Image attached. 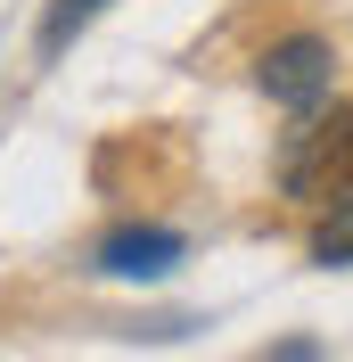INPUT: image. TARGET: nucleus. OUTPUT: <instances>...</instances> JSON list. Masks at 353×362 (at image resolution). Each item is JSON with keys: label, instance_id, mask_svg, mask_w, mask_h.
<instances>
[{"label": "nucleus", "instance_id": "nucleus-1", "mask_svg": "<svg viewBox=\"0 0 353 362\" xmlns=\"http://www.w3.org/2000/svg\"><path fill=\"white\" fill-rule=\"evenodd\" d=\"M271 173H280V189H287L296 206H329L337 189H353V107L304 115V124L280 140Z\"/></svg>", "mask_w": 353, "mask_h": 362}, {"label": "nucleus", "instance_id": "nucleus-2", "mask_svg": "<svg viewBox=\"0 0 353 362\" xmlns=\"http://www.w3.org/2000/svg\"><path fill=\"white\" fill-rule=\"evenodd\" d=\"M255 83H263V99H280V107L312 115L321 99H329V83H337V49L321 42V33H287V42H271V49H263Z\"/></svg>", "mask_w": 353, "mask_h": 362}, {"label": "nucleus", "instance_id": "nucleus-3", "mask_svg": "<svg viewBox=\"0 0 353 362\" xmlns=\"http://www.w3.org/2000/svg\"><path fill=\"white\" fill-rule=\"evenodd\" d=\"M173 264H181V230H164V223H124L99 239V272L107 280H164Z\"/></svg>", "mask_w": 353, "mask_h": 362}, {"label": "nucleus", "instance_id": "nucleus-4", "mask_svg": "<svg viewBox=\"0 0 353 362\" xmlns=\"http://www.w3.org/2000/svg\"><path fill=\"white\" fill-rule=\"evenodd\" d=\"M312 264L321 272H353V189H337L329 214L312 223Z\"/></svg>", "mask_w": 353, "mask_h": 362}, {"label": "nucleus", "instance_id": "nucleus-5", "mask_svg": "<svg viewBox=\"0 0 353 362\" xmlns=\"http://www.w3.org/2000/svg\"><path fill=\"white\" fill-rule=\"evenodd\" d=\"M99 8H107V0H49V17H42V58H58V49L99 17Z\"/></svg>", "mask_w": 353, "mask_h": 362}, {"label": "nucleus", "instance_id": "nucleus-6", "mask_svg": "<svg viewBox=\"0 0 353 362\" xmlns=\"http://www.w3.org/2000/svg\"><path fill=\"white\" fill-rule=\"evenodd\" d=\"M263 362H321V346H312V338H287V346H271Z\"/></svg>", "mask_w": 353, "mask_h": 362}]
</instances>
